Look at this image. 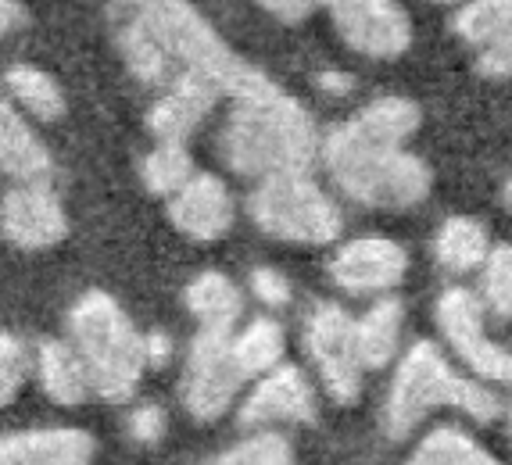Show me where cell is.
I'll return each instance as SVG.
<instances>
[{
    "label": "cell",
    "mask_w": 512,
    "mask_h": 465,
    "mask_svg": "<svg viewBox=\"0 0 512 465\" xmlns=\"http://www.w3.org/2000/svg\"><path fill=\"white\" fill-rule=\"evenodd\" d=\"M480 269H484V283H480L484 305L495 315H502V319H512V247H491V254H487V262Z\"/></svg>",
    "instance_id": "29"
},
{
    "label": "cell",
    "mask_w": 512,
    "mask_h": 465,
    "mask_svg": "<svg viewBox=\"0 0 512 465\" xmlns=\"http://www.w3.org/2000/svg\"><path fill=\"white\" fill-rule=\"evenodd\" d=\"M251 290H255L258 301L269 305V308H283L287 301H291V283H287L276 269H255L251 272Z\"/></svg>",
    "instance_id": "31"
},
{
    "label": "cell",
    "mask_w": 512,
    "mask_h": 465,
    "mask_svg": "<svg viewBox=\"0 0 512 465\" xmlns=\"http://www.w3.org/2000/svg\"><path fill=\"white\" fill-rule=\"evenodd\" d=\"M305 351L316 362L326 394L337 405H355L362 394V372H366L355 319L337 305H319L305 326Z\"/></svg>",
    "instance_id": "8"
},
{
    "label": "cell",
    "mask_w": 512,
    "mask_h": 465,
    "mask_svg": "<svg viewBox=\"0 0 512 465\" xmlns=\"http://www.w3.org/2000/svg\"><path fill=\"white\" fill-rule=\"evenodd\" d=\"M434 254L448 272H473L487 262L491 240H487V229L477 219L455 215V219H448L437 229Z\"/></svg>",
    "instance_id": "21"
},
{
    "label": "cell",
    "mask_w": 512,
    "mask_h": 465,
    "mask_svg": "<svg viewBox=\"0 0 512 465\" xmlns=\"http://www.w3.org/2000/svg\"><path fill=\"white\" fill-rule=\"evenodd\" d=\"M480 72L498 79H512V29L480 54Z\"/></svg>",
    "instance_id": "33"
},
{
    "label": "cell",
    "mask_w": 512,
    "mask_h": 465,
    "mask_svg": "<svg viewBox=\"0 0 512 465\" xmlns=\"http://www.w3.org/2000/svg\"><path fill=\"white\" fill-rule=\"evenodd\" d=\"M512 29V0H466L455 15V33L473 47H491Z\"/></svg>",
    "instance_id": "26"
},
{
    "label": "cell",
    "mask_w": 512,
    "mask_h": 465,
    "mask_svg": "<svg viewBox=\"0 0 512 465\" xmlns=\"http://www.w3.org/2000/svg\"><path fill=\"white\" fill-rule=\"evenodd\" d=\"M69 330L90 376V390L104 401H129L147 365V337L137 333L122 305L104 290H86L72 305Z\"/></svg>",
    "instance_id": "4"
},
{
    "label": "cell",
    "mask_w": 512,
    "mask_h": 465,
    "mask_svg": "<svg viewBox=\"0 0 512 465\" xmlns=\"http://www.w3.org/2000/svg\"><path fill=\"white\" fill-rule=\"evenodd\" d=\"M283 347H287V333L276 319L262 315V319H251L244 330L233 337V355L244 376H265L273 372L283 358Z\"/></svg>",
    "instance_id": "23"
},
{
    "label": "cell",
    "mask_w": 512,
    "mask_h": 465,
    "mask_svg": "<svg viewBox=\"0 0 512 465\" xmlns=\"http://www.w3.org/2000/svg\"><path fill=\"white\" fill-rule=\"evenodd\" d=\"M434 408H459L477 423H491L502 415V405L491 390L459 376L434 344H416L394 372L384 408L387 433L409 437Z\"/></svg>",
    "instance_id": "5"
},
{
    "label": "cell",
    "mask_w": 512,
    "mask_h": 465,
    "mask_svg": "<svg viewBox=\"0 0 512 465\" xmlns=\"http://www.w3.org/2000/svg\"><path fill=\"white\" fill-rule=\"evenodd\" d=\"M140 26L151 33V40L162 47L176 76H197L208 86L222 93V97H240V93L255 90L265 79L255 65L222 43V36L212 29L201 11L190 0H147L133 15Z\"/></svg>",
    "instance_id": "3"
},
{
    "label": "cell",
    "mask_w": 512,
    "mask_h": 465,
    "mask_svg": "<svg viewBox=\"0 0 512 465\" xmlns=\"http://www.w3.org/2000/svg\"><path fill=\"white\" fill-rule=\"evenodd\" d=\"M505 383H512V355H509V380H505Z\"/></svg>",
    "instance_id": "41"
},
{
    "label": "cell",
    "mask_w": 512,
    "mask_h": 465,
    "mask_svg": "<svg viewBox=\"0 0 512 465\" xmlns=\"http://www.w3.org/2000/svg\"><path fill=\"white\" fill-rule=\"evenodd\" d=\"M244 372L233 355V333L219 330H197L190 344L187 369H183V405L194 419L212 423L244 387Z\"/></svg>",
    "instance_id": "9"
},
{
    "label": "cell",
    "mask_w": 512,
    "mask_h": 465,
    "mask_svg": "<svg viewBox=\"0 0 512 465\" xmlns=\"http://www.w3.org/2000/svg\"><path fill=\"white\" fill-rule=\"evenodd\" d=\"M219 154L240 176L301 172L319 154L308 111L265 76L255 90L233 97V111L219 136Z\"/></svg>",
    "instance_id": "2"
},
{
    "label": "cell",
    "mask_w": 512,
    "mask_h": 465,
    "mask_svg": "<svg viewBox=\"0 0 512 465\" xmlns=\"http://www.w3.org/2000/svg\"><path fill=\"white\" fill-rule=\"evenodd\" d=\"M434 4H466V0H434Z\"/></svg>",
    "instance_id": "40"
},
{
    "label": "cell",
    "mask_w": 512,
    "mask_h": 465,
    "mask_svg": "<svg viewBox=\"0 0 512 465\" xmlns=\"http://www.w3.org/2000/svg\"><path fill=\"white\" fill-rule=\"evenodd\" d=\"M251 219L262 233L287 244H333L344 229L337 201L308 176V169L265 176L251 194Z\"/></svg>",
    "instance_id": "6"
},
{
    "label": "cell",
    "mask_w": 512,
    "mask_h": 465,
    "mask_svg": "<svg viewBox=\"0 0 512 465\" xmlns=\"http://www.w3.org/2000/svg\"><path fill=\"white\" fill-rule=\"evenodd\" d=\"M0 172L18 183H47L54 172L51 151L33 133L8 90H0Z\"/></svg>",
    "instance_id": "16"
},
{
    "label": "cell",
    "mask_w": 512,
    "mask_h": 465,
    "mask_svg": "<svg viewBox=\"0 0 512 465\" xmlns=\"http://www.w3.org/2000/svg\"><path fill=\"white\" fill-rule=\"evenodd\" d=\"M0 233L22 251H43L65 240L69 215L43 183H22L0 201Z\"/></svg>",
    "instance_id": "11"
},
{
    "label": "cell",
    "mask_w": 512,
    "mask_h": 465,
    "mask_svg": "<svg viewBox=\"0 0 512 465\" xmlns=\"http://www.w3.org/2000/svg\"><path fill=\"white\" fill-rule=\"evenodd\" d=\"M119 4H129V8L137 11V8H140V4H147V0H119Z\"/></svg>",
    "instance_id": "38"
},
{
    "label": "cell",
    "mask_w": 512,
    "mask_h": 465,
    "mask_svg": "<svg viewBox=\"0 0 512 465\" xmlns=\"http://www.w3.org/2000/svg\"><path fill=\"white\" fill-rule=\"evenodd\" d=\"M312 419H316V390L298 365H276L273 372H265L240 408L244 426L312 423Z\"/></svg>",
    "instance_id": "13"
},
{
    "label": "cell",
    "mask_w": 512,
    "mask_h": 465,
    "mask_svg": "<svg viewBox=\"0 0 512 465\" xmlns=\"http://www.w3.org/2000/svg\"><path fill=\"white\" fill-rule=\"evenodd\" d=\"M4 90H8L11 101H15L18 108H26L33 119L54 122L65 115V93H61L58 79L47 76V72L36 65H11L8 76H4Z\"/></svg>",
    "instance_id": "22"
},
{
    "label": "cell",
    "mask_w": 512,
    "mask_h": 465,
    "mask_svg": "<svg viewBox=\"0 0 512 465\" xmlns=\"http://www.w3.org/2000/svg\"><path fill=\"white\" fill-rule=\"evenodd\" d=\"M129 433L144 440V444H154L165 433V412L158 405H140L137 412L129 415Z\"/></svg>",
    "instance_id": "32"
},
{
    "label": "cell",
    "mask_w": 512,
    "mask_h": 465,
    "mask_svg": "<svg viewBox=\"0 0 512 465\" xmlns=\"http://www.w3.org/2000/svg\"><path fill=\"white\" fill-rule=\"evenodd\" d=\"M119 47H122V58H126L129 72H133L140 83L169 86L172 79H176V72H172V65H169V58L162 54V47L151 40V33L140 26L137 18H133V22H126V29L119 33Z\"/></svg>",
    "instance_id": "25"
},
{
    "label": "cell",
    "mask_w": 512,
    "mask_h": 465,
    "mask_svg": "<svg viewBox=\"0 0 512 465\" xmlns=\"http://www.w3.org/2000/svg\"><path fill=\"white\" fill-rule=\"evenodd\" d=\"M423 115L405 97H376L323 144L326 169L341 194L369 208H412L430 194L427 161L405 151Z\"/></svg>",
    "instance_id": "1"
},
{
    "label": "cell",
    "mask_w": 512,
    "mask_h": 465,
    "mask_svg": "<svg viewBox=\"0 0 512 465\" xmlns=\"http://www.w3.org/2000/svg\"><path fill=\"white\" fill-rule=\"evenodd\" d=\"M169 355H172V344H169V337H162V333H147V365H162V362H169Z\"/></svg>",
    "instance_id": "35"
},
{
    "label": "cell",
    "mask_w": 512,
    "mask_h": 465,
    "mask_svg": "<svg viewBox=\"0 0 512 465\" xmlns=\"http://www.w3.org/2000/svg\"><path fill=\"white\" fill-rule=\"evenodd\" d=\"M319 86H323V90H337V93H344V90H348V76H319Z\"/></svg>",
    "instance_id": "37"
},
{
    "label": "cell",
    "mask_w": 512,
    "mask_h": 465,
    "mask_svg": "<svg viewBox=\"0 0 512 465\" xmlns=\"http://www.w3.org/2000/svg\"><path fill=\"white\" fill-rule=\"evenodd\" d=\"M505 204H509V208H512V183L505 186Z\"/></svg>",
    "instance_id": "39"
},
{
    "label": "cell",
    "mask_w": 512,
    "mask_h": 465,
    "mask_svg": "<svg viewBox=\"0 0 512 465\" xmlns=\"http://www.w3.org/2000/svg\"><path fill=\"white\" fill-rule=\"evenodd\" d=\"M172 226L190 240H219L233 226V197L219 176L197 172L169 204Z\"/></svg>",
    "instance_id": "14"
},
{
    "label": "cell",
    "mask_w": 512,
    "mask_h": 465,
    "mask_svg": "<svg viewBox=\"0 0 512 465\" xmlns=\"http://www.w3.org/2000/svg\"><path fill=\"white\" fill-rule=\"evenodd\" d=\"M58 465H94V440H86L83 448H76L72 455H65Z\"/></svg>",
    "instance_id": "36"
},
{
    "label": "cell",
    "mask_w": 512,
    "mask_h": 465,
    "mask_svg": "<svg viewBox=\"0 0 512 465\" xmlns=\"http://www.w3.org/2000/svg\"><path fill=\"white\" fill-rule=\"evenodd\" d=\"M437 326L455 355L484 380H509V351L487 337L484 305L466 287H448L437 301Z\"/></svg>",
    "instance_id": "10"
},
{
    "label": "cell",
    "mask_w": 512,
    "mask_h": 465,
    "mask_svg": "<svg viewBox=\"0 0 512 465\" xmlns=\"http://www.w3.org/2000/svg\"><path fill=\"white\" fill-rule=\"evenodd\" d=\"M402 301H376L362 319H355L359 326V351H362V365L366 369H384L387 362L394 358L398 344H402Z\"/></svg>",
    "instance_id": "20"
},
{
    "label": "cell",
    "mask_w": 512,
    "mask_h": 465,
    "mask_svg": "<svg viewBox=\"0 0 512 465\" xmlns=\"http://www.w3.org/2000/svg\"><path fill=\"white\" fill-rule=\"evenodd\" d=\"M258 4L287 26H298L326 11L351 51L376 61L402 58L412 43V22L398 0H258Z\"/></svg>",
    "instance_id": "7"
},
{
    "label": "cell",
    "mask_w": 512,
    "mask_h": 465,
    "mask_svg": "<svg viewBox=\"0 0 512 465\" xmlns=\"http://www.w3.org/2000/svg\"><path fill=\"white\" fill-rule=\"evenodd\" d=\"M219 97L222 93L208 86L205 79L176 76L165 86L162 101L151 108L147 126L158 136V144H187V136L208 119V111L215 108Z\"/></svg>",
    "instance_id": "15"
},
{
    "label": "cell",
    "mask_w": 512,
    "mask_h": 465,
    "mask_svg": "<svg viewBox=\"0 0 512 465\" xmlns=\"http://www.w3.org/2000/svg\"><path fill=\"white\" fill-rule=\"evenodd\" d=\"M29 372V351L22 340L11 333H0V408L18 398V390L26 383Z\"/></svg>",
    "instance_id": "30"
},
{
    "label": "cell",
    "mask_w": 512,
    "mask_h": 465,
    "mask_svg": "<svg viewBox=\"0 0 512 465\" xmlns=\"http://www.w3.org/2000/svg\"><path fill=\"white\" fill-rule=\"evenodd\" d=\"M94 440L83 430H26L0 437V465H58L65 455Z\"/></svg>",
    "instance_id": "19"
},
{
    "label": "cell",
    "mask_w": 512,
    "mask_h": 465,
    "mask_svg": "<svg viewBox=\"0 0 512 465\" xmlns=\"http://www.w3.org/2000/svg\"><path fill=\"white\" fill-rule=\"evenodd\" d=\"M409 465H502L498 458H491L477 440H470L462 430H434L423 444L416 448Z\"/></svg>",
    "instance_id": "27"
},
{
    "label": "cell",
    "mask_w": 512,
    "mask_h": 465,
    "mask_svg": "<svg viewBox=\"0 0 512 465\" xmlns=\"http://www.w3.org/2000/svg\"><path fill=\"white\" fill-rule=\"evenodd\" d=\"M509 426H512V408H509Z\"/></svg>",
    "instance_id": "42"
},
{
    "label": "cell",
    "mask_w": 512,
    "mask_h": 465,
    "mask_svg": "<svg viewBox=\"0 0 512 465\" xmlns=\"http://www.w3.org/2000/svg\"><path fill=\"white\" fill-rule=\"evenodd\" d=\"M22 22H26L22 4L18 0H0V40H8L15 29H22Z\"/></svg>",
    "instance_id": "34"
},
{
    "label": "cell",
    "mask_w": 512,
    "mask_h": 465,
    "mask_svg": "<svg viewBox=\"0 0 512 465\" xmlns=\"http://www.w3.org/2000/svg\"><path fill=\"white\" fill-rule=\"evenodd\" d=\"M140 176H144V186L151 194L176 197L197 172L187 144H154V151L140 165Z\"/></svg>",
    "instance_id": "24"
},
{
    "label": "cell",
    "mask_w": 512,
    "mask_h": 465,
    "mask_svg": "<svg viewBox=\"0 0 512 465\" xmlns=\"http://www.w3.org/2000/svg\"><path fill=\"white\" fill-rule=\"evenodd\" d=\"M187 308L201 330L233 333L244 315V294L230 276L222 272H201L187 287Z\"/></svg>",
    "instance_id": "18"
},
{
    "label": "cell",
    "mask_w": 512,
    "mask_h": 465,
    "mask_svg": "<svg viewBox=\"0 0 512 465\" xmlns=\"http://www.w3.org/2000/svg\"><path fill=\"white\" fill-rule=\"evenodd\" d=\"M409 272V254L402 244L387 237H362L344 244L333 254L330 276L337 287L351 294H376V290L398 287Z\"/></svg>",
    "instance_id": "12"
},
{
    "label": "cell",
    "mask_w": 512,
    "mask_h": 465,
    "mask_svg": "<svg viewBox=\"0 0 512 465\" xmlns=\"http://www.w3.org/2000/svg\"><path fill=\"white\" fill-rule=\"evenodd\" d=\"M208 465H294V448L280 433H255V437L240 440L237 448L222 451Z\"/></svg>",
    "instance_id": "28"
},
{
    "label": "cell",
    "mask_w": 512,
    "mask_h": 465,
    "mask_svg": "<svg viewBox=\"0 0 512 465\" xmlns=\"http://www.w3.org/2000/svg\"><path fill=\"white\" fill-rule=\"evenodd\" d=\"M36 372H40L43 394L54 405H83L86 394H94L83 358L65 340H43L36 347Z\"/></svg>",
    "instance_id": "17"
}]
</instances>
